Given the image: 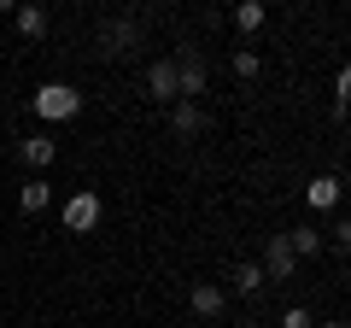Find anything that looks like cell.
I'll return each mask as SVG.
<instances>
[{
	"mask_svg": "<svg viewBox=\"0 0 351 328\" xmlns=\"http://www.w3.org/2000/svg\"><path fill=\"white\" fill-rule=\"evenodd\" d=\"M29 112H36L41 124H71V117L82 112V94H76L71 82H41V89L29 94Z\"/></svg>",
	"mask_w": 351,
	"mask_h": 328,
	"instance_id": "1",
	"label": "cell"
},
{
	"mask_svg": "<svg viewBox=\"0 0 351 328\" xmlns=\"http://www.w3.org/2000/svg\"><path fill=\"white\" fill-rule=\"evenodd\" d=\"M100 217H106V200L94 188H76L71 200L59 205V223L71 229V235H94V229H100Z\"/></svg>",
	"mask_w": 351,
	"mask_h": 328,
	"instance_id": "2",
	"label": "cell"
},
{
	"mask_svg": "<svg viewBox=\"0 0 351 328\" xmlns=\"http://www.w3.org/2000/svg\"><path fill=\"white\" fill-rule=\"evenodd\" d=\"M135 47H141V24H135V18H112V24H100V53H106V59H129Z\"/></svg>",
	"mask_w": 351,
	"mask_h": 328,
	"instance_id": "3",
	"label": "cell"
},
{
	"mask_svg": "<svg viewBox=\"0 0 351 328\" xmlns=\"http://www.w3.org/2000/svg\"><path fill=\"white\" fill-rule=\"evenodd\" d=\"M176 89H182V100H199V94H205V59H199V47H176Z\"/></svg>",
	"mask_w": 351,
	"mask_h": 328,
	"instance_id": "4",
	"label": "cell"
},
{
	"mask_svg": "<svg viewBox=\"0 0 351 328\" xmlns=\"http://www.w3.org/2000/svg\"><path fill=\"white\" fill-rule=\"evenodd\" d=\"M293 270H299V253L287 246V235H269V246H263V276L269 281H293Z\"/></svg>",
	"mask_w": 351,
	"mask_h": 328,
	"instance_id": "5",
	"label": "cell"
},
{
	"mask_svg": "<svg viewBox=\"0 0 351 328\" xmlns=\"http://www.w3.org/2000/svg\"><path fill=\"white\" fill-rule=\"evenodd\" d=\"M147 94L158 106H176L182 100V89H176V59H152L147 65Z\"/></svg>",
	"mask_w": 351,
	"mask_h": 328,
	"instance_id": "6",
	"label": "cell"
},
{
	"mask_svg": "<svg viewBox=\"0 0 351 328\" xmlns=\"http://www.w3.org/2000/svg\"><path fill=\"white\" fill-rule=\"evenodd\" d=\"M339 194H346V182H339L334 170H322V176H311V182H304V200H311V211H334V205H339Z\"/></svg>",
	"mask_w": 351,
	"mask_h": 328,
	"instance_id": "7",
	"label": "cell"
},
{
	"mask_svg": "<svg viewBox=\"0 0 351 328\" xmlns=\"http://www.w3.org/2000/svg\"><path fill=\"white\" fill-rule=\"evenodd\" d=\"M18 152H24V164H29V170H47V164L59 159V141H53L47 129H36V135H24V141H18Z\"/></svg>",
	"mask_w": 351,
	"mask_h": 328,
	"instance_id": "8",
	"label": "cell"
},
{
	"mask_svg": "<svg viewBox=\"0 0 351 328\" xmlns=\"http://www.w3.org/2000/svg\"><path fill=\"white\" fill-rule=\"evenodd\" d=\"M188 305H193V316H223V305H228V293L217 288V281H193V293H188Z\"/></svg>",
	"mask_w": 351,
	"mask_h": 328,
	"instance_id": "9",
	"label": "cell"
},
{
	"mask_svg": "<svg viewBox=\"0 0 351 328\" xmlns=\"http://www.w3.org/2000/svg\"><path fill=\"white\" fill-rule=\"evenodd\" d=\"M12 24H18V36H24V41H41V36H47V6H36V0H18Z\"/></svg>",
	"mask_w": 351,
	"mask_h": 328,
	"instance_id": "10",
	"label": "cell"
},
{
	"mask_svg": "<svg viewBox=\"0 0 351 328\" xmlns=\"http://www.w3.org/2000/svg\"><path fill=\"white\" fill-rule=\"evenodd\" d=\"M53 205V182L47 176H29L24 188H18V211H29V217H41Z\"/></svg>",
	"mask_w": 351,
	"mask_h": 328,
	"instance_id": "11",
	"label": "cell"
},
{
	"mask_svg": "<svg viewBox=\"0 0 351 328\" xmlns=\"http://www.w3.org/2000/svg\"><path fill=\"white\" fill-rule=\"evenodd\" d=\"M170 129H176V135H199V129H205V106L199 100H176L170 106Z\"/></svg>",
	"mask_w": 351,
	"mask_h": 328,
	"instance_id": "12",
	"label": "cell"
},
{
	"mask_svg": "<svg viewBox=\"0 0 351 328\" xmlns=\"http://www.w3.org/2000/svg\"><path fill=\"white\" fill-rule=\"evenodd\" d=\"M263 18H269V6H263V0H234V30H240V36H258Z\"/></svg>",
	"mask_w": 351,
	"mask_h": 328,
	"instance_id": "13",
	"label": "cell"
},
{
	"mask_svg": "<svg viewBox=\"0 0 351 328\" xmlns=\"http://www.w3.org/2000/svg\"><path fill=\"white\" fill-rule=\"evenodd\" d=\"M287 246H293V253H299V258H316V253H322V246H328V235H322V229H316V223H299V229H293V235H287Z\"/></svg>",
	"mask_w": 351,
	"mask_h": 328,
	"instance_id": "14",
	"label": "cell"
},
{
	"mask_svg": "<svg viewBox=\"0 0 351 328\" xmlns=\"http://www.w3.org/2000/svg\"><path fill=\"white\" fill-rule=\"evenodd\" d=\"M263 288H269L263 264H240V270H234V293H263Z\"/></svg>",
	"mask_w": 351,
	"mask_h": 328,
	"instance_id": "15",
	"label": "cell"
},
{
	"mask_svg": "<svg viewBox=\"0 0 351 328\" xmlns=\"http://www.w3.org/2000/svg\"><path fill=\"white\" fill-rule=\"evenodd\" d=\"M351 112V65H339V76H334V117H346Z\"/></svg>",
	"mask_w": 351,
	"mask_h": 328,
	"instance_id": "16",
	"label": "cell"
},
{
	"mask_svg": "<svg viewBox=\"0 0 351 328\" xmlns=\"http://www.w3.org/2000/svg\"><path fill=\"white\" fill-rule=\"evenodd\" d=\"M258 71H263V59H258L252 47H240V53H234V76H240V82H252Z\"/></svg>",
	"mask_w": 351,
	"mask_h": 328,
	"instance_id": "17",
	"label": "cell"
},
{
	"mask_svg": "<svg viewBox=\"0 0 351 328\" xmlns=\"http://www.w3.org/2000/svg\"><path fill=\"white\" fill-rule=\"evenodd\" d=\"M281 328H316V316L304 311V305H287V311H281Z\"/></svg>",
	"mask_w": 351,
	"mask_h": 328,
	"instance_id": "18",
	"label": "cell"
},
{
	"mask_svg": "<svg viewBox=\"0 0 351 328\" xmlns=\"http://www.w3.org/2000/svg\"><path fill=\"white\" fill-rule=\"evenodd\" d=\"M334 240H339V253H351V217H339V229H334Z\"/></svg>",
	"mask_w": 351,
	"mask_h": 328,
	"instance_id": "19",
	"label": "cell"
},
{
	"mask_svg": "<svg viewBox=\"0 0 351 328\" xmlns=\"http://www.w3.org/2000/svg\"><path fill=\"white\" fill-rule=\"evenodd\" d=\"M316 328H351V323H346V316H334V323H316Z\"/></svg>",
	"mask_w": 351,
	"mask_h": 328,
	"instance_id": "20",
	"label": "cell"
},
{
	"mask_svg": "<svg viewBox=\"0 0 351 328\" xmlns=\"http://www.w3.org/2000/svg\"><path fill=\"white\" fill-rule=\"evenodd\" d=\"M0 12H18V0H0Z\"/></svg>",
	"mask_w": 351,
	"mask_h": 328,
	"instance_id": "21",
	"label": "cell"
},
{
	"mask_svg": "<svg viewBox=\"0 0 351 328\" xmlns=\"http://www.w3.org/2000/svg\"><path fill=\"white\" fill-rule=\"evenodd\" d=\"M240 328H258V323H240Z\"/></svg>",
	"mask_w": 351,
	"mask_h": 328,
	"instance_id": "22",
	"label": "cell"
}]
</instances>
